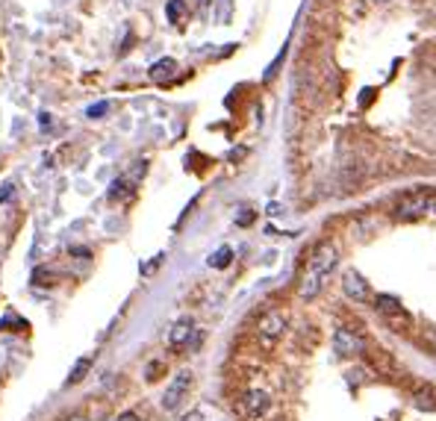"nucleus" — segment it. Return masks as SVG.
Wrapping results in <instances>:
<instances>
[{
	"label": "nucleus",
	"mask_w": 436,
	"mask_h": 421,
	"mask_svg": "<svg viewBox=\"0 0 436 421\" xmlns=\"http://www.w3.org/2000/svg\"><path fill=\"white\" fill-rule=\"evenodd\" d=\"M336 266H339V251H336V245L333 242L315 245L304 271H301V280H298V297L301 300L319 297V292L327 286V280L336 271Z\"/></svg>",
	"instance_id": "obj_1"
},
{
	"label": "nucleus",
	"mask_w": 436,
	"mask_h": 421,
	"mask_svg": "<svg viewBox=\"0 0 436 421\" xmlns=\"http://www.w3.org/2000/svg\"><path fill=\"white\" fill-rule=\"evenodd\" d=\"M189 389H192V371H180V374H177L171 383H168V389H165V395H163V410H165V412H174V410L186 400Z\"/></svg>",
	"instance_id": "obj_2"
},
{
	"label": "nucleus",
	"mask_w": 436,
	"mask_h": 421,
	"mask_svg": "<svg viewBox=\"0 0 436 421\" xmlns=\"http://www.w3.org/2000/svg\"><path fill=\"white\" fill-rule=\"evenodd\" d=\"M333 351L339 356H360V354H366V339L360 333L348 330V327H336V333H333Z\"/></svg>",
	"instance_id": "obj_3"
},
{
	"label": "nucleus",
	"mask_w": 436,
	"mask_h": 421,
	"mask_svg": "<svg viewBox=\"0 0 436 421\" xmlns=\"http://www.w3.org/2000/svg\"><path fill=\"white\" fill-rule=\"evenodd\" d=\"M374 310H378L383 318H389V324H398V327L410 324V315H407V310L401 307V300L392 297V295H386V292L374 295Z\"/></svg>",
	"instance_id": "obj_4"
},
{
	"label": "nucleus",
	"mask_w": 436,
	"mask_h": 421,
	"mask_svg": "<svg viewBox=\"0 0 436 421\" xmlns=\"http://www.w3.org/2000/svg\"><path fill=\"white\" fill-rule=\"evenodd\" d=\"M283 330H286V318L280 315V312H266L260 322H256V333H260V339H263V345L268 348V345H274L277 339L283 336Z\"/></svg>",
	"instance_id": "obj_5"
},
{
	"label": "nucleus",
	"mask_w": 436,
	"mask_h": 421,
	"mask_svg": "<svg viewBox=\"0 0 436 421\" xmlns=\"http://www.w3.org/2000/svg\"><path fill=\"white\" fill-rule=\"evenodd\" d=\"M242 407H245V415L254 418V421H263L268 412H271V395L266 389H251L245 392L242 398Z\"/></svg>",
	"instance_id": "obj_6"
},
{
	"label": "nucleus",
	"mask_w": 436,
	"mask_h": 421,
	"mask_svg": "<svg viewBox=\"0 0 436 421\" xmlns=\"http://www.w3.org/2000/svg\"><path fill=\"white\" fill-rule=\"evenodd\" d=\"M342 292L351 300H356V304H366V300L371 297V289L366 283V277L360 271H354V268H345L342 271Z\"/></svg>",
	"instance_id": "obj_7"
},
{
	"label": "nucleus",
	"mask_w": 436,
	"mask_h": 421,
	"mask_svg": "<svg viewBox=\"0 0 436 421\" xmlns=\"http://www.w3.org/2000/svg\"><path fill=\"white\" fill-rule=\"evenodd\" d=\"M427 200L430 195L427 192H413V195H404L398 204H395V215L398 218H413V215H425L427 212Z\"/></svg>",
	"instance_id": "obj_8"
},
{
	"label": "nucleus",
	"mask_w": 436,
	"mask_h": 421,
	"mask_svg": "<svg viewBox=\"0 0 436 421\" xmlns=\"http://www.w3.org/2000/svg\"><path fill=\"white\" fill-rule=\"evenodd\" d=\"M192 336H195L192 318H180V322H174L171 330H168V345H171V348H183V345H189Z\"/></svg>",
	"instance_id": "obj_9"
},
{
	"label": "nucleus",
	"mask_w": 436,
	"mask_h": 421,
	"mask_svg": "<svg viewBox=\"0 0 436 421\" xmlns=\"http://www.w3.org/2000/svg\"><path fill=\"white\" fill-rule=\"evenodd\" d=\"M410 400H413L415 410L433 412V410H436V389H433V386H419V389H413Z\"/></svg>",
	"instance_id": "obj_10"
},
{
	"label": "nucleus",
	"mask_w": 436,
	"mask_h": 421,
	"mask_svg": "<svg viewBox=\"0 0 436 421\" xmlns=\"http://www.w3.org/2000/svg\"><path fill=\"white\" fill-rule=\"evenodd\" d=\"M177 71V62L174 59H160V62L151 65V80H156V83H165V80H171Z\"/></svg>",
	"instance_id": "obj_11"
},
{
	"label": "nucleus",
	"mask_w": 436,
	"mask_h": 421,
	"mask_svg": "<svg viewBox=\"0 0 436 421\" xmlns=\"http://www.w3.org/2000/svg\"><path fill=\"white\" fill-rule=\"evenodd\" d=\"M92 363H94V356H92V354H89V356H80V359H77V363L71 366V374H68V386H77V383H80V380L89 374Z\"/></svg>",
	"instance_id": "obj_12"
},
{
	"label": "nucleus",
	"mask_w": 436,
	"mask_h": 421,
	"mask_svg": "<svg viewBox=\"0 0 436 421\" xmlns=\"http://www.w3.org/2000/svg\"><path fill=\"white\" fill-rule=\"evenodd\" d=\"M207 263H209V268H227V266L233 263V251H230L227 245H224V248H218L215 253H209Z\"/></svg>",
	"instance_id": "obj_13"
},
{
	"label": "nucleus",
	"mask_w": 436,
	"mask_h": 421,
	"mask_svg": "<svg viewBox=\"0 0 436 421\" xmlns=\"http://www.w3.org/2000/svg\"><path fill=\"white\" fill-rule=\"evenodd\" d=\"M130 186H133V183H127V180H115V183L109 186V197H112V200H118V197H127V195L133 192Z\"/></svg>",
	"instance_id": "obj_14"
},
{
	"label": "nucleus",
	"mask_w": 436,
	"mask_h": 421,
	"mask_svg": "<svg viewBox=\"0 0 436 421\" xmlns=\"http://www.w3.org/2000/svg\"><path fill=\"white\" fill-rule=\"evenodd\" d=\"M165 12H168V21L177 24V21H180V15H183V0H168Z\"/></svg>",
	"instance_id": "obj_15"
},
{
	"label": "nucleus",
	"mask_w": 436,
	"mask_h": 421,
	"mask_svg": "<svg viewBox=\"0 0 436 421\" xmlns=\"http://www.w3.org/2000/svg\"><path fill=\"white\" fill-rule=\"evenodd\" d=\"M254 218H256L254 209H251V207H242L239 215H236V224H239V227H248V224H254Z\"/></svg>",
	"instance_id": "obj_16"
},
{
	"label": "nucleus",
	"mask_w": 436,
	"mask_h": 421,
	"mask_svg": "<svg viewBox=\"0 0 436 421\" xmlns=\"http://www.w3.org/2000/svg\"><path fill=\"white\" fill-rule=\"evenodd\" d=\"M107 112H109V104H107V100H101V104H92V106L86 109L89 118H101V115H107Z\"/></svg>",
	"instance_id": "obj_17"
},
{
	"label": "nucleus",
	"mask_w": 436,
	"mask_h": 421,
	"mask_svg": "<svg viewBox=\"0 0 436 421\" xmlns=\"http://www.w3.org/2000/svg\"><path fill=\"white\" fill-rule=\"evenodd\" d=\"M12 192H15V186H12V183H6V186H4V192H0V204H4V200H9V197H12Z\"/></svg>",
	"instance_id": "obj_18"
},
{
	"label": "nucleus",
	"mask_w": 436,
	"mask_h": 421,
	"mask_svg": "<svg viewBox=\"0 0 436 421\" xmlns=\"http://www.w3.org/2000/svg\"><path fill=\"white\" fill-rule=\"evenodd\" d=\"M115 421H142L136 412H121V415H115Z\"/></svg>",
	"instance_id": "obj_19"
},
{
	"label": "nucleus",
	"mask_w": 436,
	"mask_h": 421,
	"mask_svg": "<svg viewBox=\"0 0 436 421\" xmlns=\"http://www.w3.org/2000/svg\"><path fill=\"white\" fill-rule=\"evenodd\" d=\"M427 215H436V195H430L427 200Z\"/></svg>",
	"instance_id": "obj_20"
},
{
	"label": "nucleus",
	"mask_w": 436,
	"mask_h": 421,
	"mask_svg": "<svg viewBox=\"0 0 436 421\" xmlns=\"http://www.w3.org/2000/svg\"><path fill=\"white\" fill-rule=\"evenodd\" d=\"M38 124H42V127H50V115L42 112V115H38Z\"/></svg>",
	"instance_id": "obj_21"
},
{
	"label": "nucleus",
	"mask_w": 436,
	"mask_h": 421,
	"mask_svg": "<svg viewBox=\"0 0 436 421\" xmlns=\"http://www.w3.org/2000/svg\"><path fill=\"white\" fill-rule=\"evenodd\" d=\"M59 421H86V418H83V415H77V412H74V415H65V418H59Z\"/></svg>",
	"instance_id": "obj_22"
},
{
	"label": "nucleus",
	"mask_w": 436,
	"mask_h": 421,
	"mask_svg": "<svg viewBox=\"0 0 436 421\" xmlns=\"http://www.w3.org/2000/svg\"><path fill=\"white\" fill-rule=\"evenodd\" d=\"M71 253H77V256H92V253H89V251H86V248H74V251H71Z\"/></svg>",
	"instance_id": "obj_23"
},
{
	"label": "nucleus",
	"mask_w": 436,
	"mask_h": 421,
	"mask_svg": "<svg viewBox=\"0 0 436 421\" xmlns=\"http://www.w3.org/2000/svg\"><path fill=\"white\" fill-rule=\"evenodd\" d=\"M427 342H430V345H433V348H436V327H433V330H430V333H427Z\"/></svg>",
	"instance_id": "obj_24"
},
{
	"label": "nucleus",
	"mask_w": 436,
	"mask_h": 421,
	"mask_svg": "<svg viewBox=\"0 0 436 421\" xmlns=\"http://www.w3.org/2000/svg\"><path fill=\"white\" fill-rule=\"evenodd\" d=\"M183 421H201V415H197V412H192V415H186Z\"/></svg>",
	"instance_id": "obj_25"
}]
</instances>
